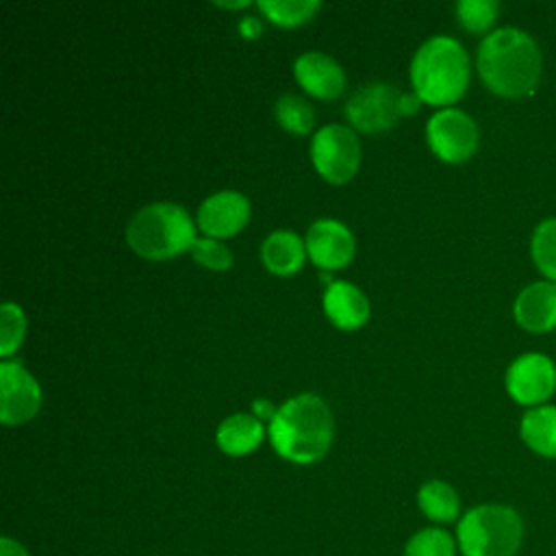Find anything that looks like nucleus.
Listing matches in <instances>:
<instances>
[{
	"label": "nucleus",
	"instance_id": "obj_1",
	"mask_svg": "<svg viewBox=\"0 0 556 556\" xmlns=\"http://www.w3.org/2000/svg\"><path fill=\"white\" fill-rule=\"evenodd\" d=\"M476 63L482 83L502 98L532 93L543 67L539 43L515 26L491 30L478 46Z\"/></svg>",
	"mask_w": 556,
	"mask_h": 556
},
{
	"label": "nucleus",
	"instance_id": "obj_2",
	"mask_svg": "<svg viewBox=\"0 0 556 556\" xmlns=\"http://www.w3.org/2000/svg\"><path fill=\"white\" fill-rule=\"evenodd\" d=\"M334 421L328 404L315 393H300L282 402L267 426L271 447L291 463L308 465L326 456Z\"/></svg>",
	"mask_w": 556,
	"mask_h": 556
},
{
	"label": "nucleus",
	"instance_id": "obj_3",
	"mask_svg": "<svg viewBox=\"0 0 556 556\" xmlns=\"http://www.w3.org/2000/svg\"><path fill=\"white\" fill-rule=\"evenodd\" d=\"M413 91L432 106L454 104L469 85V56L460 41L447 35L426 39L410 61Z\"/></svg>",
	"mask_w": 556,
	"mask_h": 556
},
{
	"label": "nucleus",
	"instance_id": "obj_4",
	"mask_svg": "<svg viewBox=\"0 0 556 556\" xmlns=\"http://www.w3.org/2000/svg\"><path fill=\"white\" fill-rule=\"evenodd\" d=\"M195 228L187 208L174 202H152L139 208L126 226L128 245L148 261H165L191 250Z\"/></svg>",
	"mask_w": 556,
	"mask_h": 556
},
{
	"label": "nucleus",
	"instance_id": "obj_5",
	"mask_svg": "<svg viewBox=\"0 0 556 556\" xmlns=\"http://www.w3.org/2000/svg\"><path fill=\"white\" fill-rule=\"evenodd\" d=\"M523 532V519L513 506L478 504L458 519L456 543L463 556H517Z\"/></svg>",
	"mask_w": 556,
	"mask_h": 556
},
{
	"label": "nucleus",
	"instance_id": "obj_6",
	"mask_svg": "<svg viewBox=\"0 0 556 556\" xmlns=\"http://www.w3.org/2000/svg\"><path fill=\"white\" fill-rule=\"evenodd\" d=\"M311 161L328 182H348L361 165L358 137L343 124H328L313 135Z\"/></svg>",
	"mask_w": 556,
	"mask_h": 556
},
{
	"label": "nucleus",
	"instance_id": "obj_7",
	"mask_svg": "<svg viewBox=\"0 0 556 556\" xmlns=\"http://www.w3.org/2000/svg\"><path fill=\"white\" fill-rule=\"evenodd\" d=\"M426 141L441 161L463 163L478 148V126L465 111L447 106L428 119Z\"/></svg>",
	"mask_w": 556,
	"mask_h": 556
},
{
	"label": "nucleus",
	"instance_id": "obj_8",
	"mask_svg": "<svg viewBox=\"0 0 556 556\" xmlns=\"http://www.w3.org/2000/svg\"><path fill=\"white\" fill-rule=\"evenodd\" d=\"M400 98L402 93L391 83L374 80L361 85L348 98L345 117L356 130L363 132L387 130L397 122V117H402Z\"/></svg>",
	"mask_w": 556,
	"mask_h": 556
},
{
	"label": "nucleus",
	"instance_id": "obj_9",
	"mask_svg": "<svg viewBox=\"0 0 556 556\" xmlns=\"http://www.w3.org/2000/svg\"><path fill=\"white\" fill-rule=\"evenodd\" d=\"M506 391L521 406H543L556 391V365L549 356L528 352L517 356L506 369Z\"/></svg>",
	"mask_w": 556,
	"mask_h": 556
},
{
	"label": "nucleus",
	"instance_id": "obj_10",
	"mask_svg": "<svg viewBox=\"0 0 556 556\" xmlns=\"http://www.w3.org/2000/svg\"><path fill=\"white\" fill-rule=\"evenodd\" d=\"M41 406V389L20 361L0 363V421L20 426L30 421Z\"/></svg>",
	"mask_w": 556,
	"mask_h": 556
},
{
	"label": "nucleus",
	"instance_id": "obj_11",
	"mask_svg": "<svg viewBox=\"0 0 556 556\" xmlns=\"http://www.w3.org/2000/svg\"><path fill=\"white\" fill-rule=\"evenodd\" d=\"M306 254L324 271L345 267L354 258L356 241L352 230L339 219H317L306 232Z\"/></svg>",
	"mask_w": 556,
	"mask_h": 556
},
{
	"label": "nucleus",
	"instance_id": "obj_12",
	"mask_svg": "<svg viewBox=\"0 0 556 556\" xmlns=\"http://www.w3.org/2000/svg\"><path fill=\"white\" fill-rule=\"evenodd\" d=\"M195 219L206 237H232L250 219V200L235 189L215 191L198 206Z\"/></svg>",
	"mask_w": 556,
	"mask_h": 556
},
{
	"label": "nucleus",
	"instance_id": "obj_13",
	"mask_svg": "<svg viewBox=\"0 0 556 556\" xmlns=\"http://www.w3.org/2000/svg\"><path fill=\"white\" fill-rule=\"evenodd\" d=\"M293 74L306 93L321 100L337 98L345 89L343 67L330 54L319 50L302 52L293 63Z\"/></svg>",
	"mask_w": 556,
	"mask_h": 556
},
{
	"label": "nucleus",
	"instance_id": "obj_14",
	"mask_svg": "<svg viewBox=\"0 0 556 556\" xmlns=\"http://www.w3.org/2000/svg\"><path fill=\"white\" fill-rule=\"evenodd\" d=\"M515 321L534 334L556 328V282L539 280L521 289L513 304Z\"/></svg>",
	"mask_w": 556,
	"mask_h": 556
},
{
	"label": "nucleus",
	"instance_id": "obj_15",
	"mask_svg": "<svg viewBox=\"0 0 556 556\" xmlns=\"http://www.w3.org/2000/svg\"><path fill=\"white\" fill-rule=\"evenodd\" d=\"M326 317L343 330H356L369 319L367 295L348 280H334L324 291Z\"/></svg>",
	"mask_w": 556,
	"mask_h": 556
},
{
	"label": "nucleus",
	"instance_id": "obj_16",
	"mask_svg": "<svg viewBox=\"0 0 556 556\" xmlns=\"http://www.w3.org/2000/svg\"><path fill=\"white\" fill-rule=\"evenodd\" d=\"M265 437V426L252 413H235L226 417L215 432V441L222 452L230 456H245L254 452Z\"/></svg>",
	"mask_w": 556,
	"mask_h": 556
},
{
	"label": "nucleus",
	"instance_id": "obj_17",
	"mask_svg": "<svg viewBox=\"0 0 556 556\" xmlns=\"http://www.w3.org/2000/svg\"><path fill=\"white\" fill-rule=\"evenodd\" d=\"M306 258V243L291 230H274L261 245L263 265L278 276L295 274Z\"/></svg>",
	"mask_w": 556,
	"mask_h": 556
},
{
	"label": "nucleus",
	"instance_id": "obj_18",
	"mask_svg": "<svg viewBox=\"0 0 556 556\" xmlns=\"http://www.w3.org/2000/svg\"><path fill=\"white\" fill-rule=\"evenodd\" d=\"M521 441L539 456L556 460V406L530 408L519 424Z\"/></svg>",
	"mask_w": 556,
	"mask_h": 556
},
{
	"label": "nucleus",
	"instance_id": "obj_19",
	"mask_svg": "<svg viewBox=\"0 0 556 556\" xmlns=\"http://www.w3.org/2000/svg\"><path fill=\"white\" fill-rule=\"evenodd\" d=\"M417 504L421 513L437 521V523H450L458 519L460 515V497L454 491L452 484L443 480H428L417 491Z\"/></svg>",
	"mask_w": 556,
	"mask_h": 556
},
{
	"label": "nucleus",
	"instance_id": "obj_20",
	"mask_svg": "<svg viewBox=\"0 0 556 556\" xmlns=\"http://www.w3.org/2000/svg\"><path fill=\"white\" fill-rule=\"evenodd\" d=\"M256 7L271 24L291 28L315 17L321 2L319 0H258Z\"/></svg>",
	"mask_w": 556,
	"mask_h": 556
},
{
	"label": "nucleus",
	"instance_id": "obj_21",
	"mask_svg": "<svg viewBox=\"0 0 556 556\" xmlns=\"http://www.w3.org/2000/svg\"><path fill=\"white\" fill-rule=\"evenodd\" d=\"M274 113L278 124L293 135H306L315 126L313 106L295 93H282L274 104Z\"/></svg>",
	"mask_w": 556,
	"mask_h": 556
},
{
	"label": "nucleus",
	"instance_id": "obj_22",
	"mask_svg": "<svg viewBox=\"0 0 556 556\" xmlns=\"http://www.w3.org/2000/svg\"><path fill=\"white\" fill-rule=\"evenodd\" d=\"M530 254L536 269L556 282V217L543 219L530 239Z\"/></svg>",
	"mask_w": 556,
	"mask_h": 556
},
{
	"label": "nucleus",
	"instance_id": "obj_23",
	"mask_svg": "<svg viewBox=\"0 0 556 556\" xmlns=\"http://www.w3.org/2000/svg\"><path fill=\"white\" fill-rule=\"evenodd\" d=\"M456 549H458L456 536H452L443 528L432 526L415 532L408 539L404 547V556H456Z\"/></svg>",
	"mask_w": 556,
	"mask_h": 556
},
{
	"label": "nucleus",
	"instance_id": "obj_24",
	"mask_svg": "<svg viewBox=\"0 0 556 556\" xmlns=\"http://www.w3.org/2000/svg\"><path fill=\"white\" fill-rule=\"evenodd\" d=\"M26 317L20 304L4 302L0 306V356H11L24 341Z\"/></svg>",
	"mask_w": 556,
	"mask_h": 556
},
{
	"label": "nucleus",
	"instance_id": "obj_25",
	"mask_svg": "<svg viewBox=\"0 0 556 556\" xmlns=\"http://www.w3.org/2000/svg\"><path fill=\"white\" fill-rule=\"evenodd\" d=\"M500 4L495 0H460L456 2V17L469 33H486L497 20Z\"/></svg>",
	"mask_w": 556,
	"mask_h": 556
},
{
	"label": "nucleus",
	"instance_id": "obj_26",
	"mask_svg": "<svg viewBox=\"0 0 556 556\" xmlns=\"http://www.w3.org/2000/svg\"><path fill=\"white\" fill-rule=\"evenodd\" d=\"M189 252H191L193 261L206 269L222 271L232 265V252L219 239H213V237L195 239Z\"/></svg>",
	"mask_w": 556,
	"mask_h": 556
},
{
	"label": "nucleus",
	"instance_id": "obj_27",
	"mask_svg": "<svg viewBox=\"0 0 556 556\" xmlns=\"http://www.w3.org/2000/svg\"><path fill=\"white\" fill-rule=\"evenodd\" d=\"M276 410H278V408H276L269 400H265V397H256V400L252 402V415L258 417L261 421H263V419L271 421L274 415H276Z\"/></svg>",
	"mask_w": 556,
	"mask_h": 556
},
{
	"label": "nucleus",
	"instance_id": "obj_28",
	"mask_svg": "<svg viewBox=\"0 0 556 556\" xmlns=\"http://www.w3.org/2000/svg\"><path fill=\"white\" fill-rule=\"evenodd\" d=\"M0 556H30L22 543L11 536L0 539Z\"/></svg>",
	"mask_w": 556,
	"mask_h": 556
},
{
	"label": "nucleus",
	"instance_id": "obj_29",
	"mask_svg": "<svg viewBox=\"0 0 556 556\" xmlns=\"http://www.w3.org/2000/svg\"><path fill=\"white\" fill-rule=\"evenodd\" d=\"M239 33H241L243 37H248V39H254V37H258V35L263 33V24H261L256 17L248 15V17H243V20L239 22Z\"/></svg>",
	"mask_w": 556,
	"mask_h": 556
},
{
	"label": "nucleus",
	"instance_id": "obj_30",
	"mask_svg": "<svg viewBox=\"0 0 556 556\" xmlns=\"http://www.w3.org/2000/svg\"><path fill=\"white\" fill-rule=\"evenodd\" d=\"M419 96L413 91V93H402L400 98V113L402 115H413L417 109H419Z\"/></svg>",
	"mask_w": 556,
	"mask_h": 556
},
{
	"label": "nucleus",
	"instance_id": "obj_31",
	"mask_svg": "<svg viewBox=\"0 0 556 556\" xmlns=\"http://www.w3.org/2000/svg\"><path fill=\"white\" fill-rule=\"evenodd\" d=\"M217 7H222V9H245L250 2L248 0H239V2H215Z\"/></svg>",
	"mask_w": 556,
	"mask_h": 556
}]
</instances>
